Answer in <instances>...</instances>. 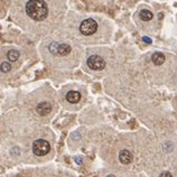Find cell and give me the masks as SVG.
I'll list each match as a JSON object with an SVG mask.
<instances>
[{"mask_svg":"<svg viewBox=\"0 0 177 177\" xmlns=\"http://www.w3.org/2000/svg\"><path fill=\"white\" fill-rule=\"evenodd\" d=\"M68 53H71V46L68 44H58V50H57V55L65 56Z\"/></svg>","mask_w":177,"mask_h":177,"instance_id":"9c48e42d","label":"cell"},{"mask_svg":"<svg viewBox=\"0 0 177 177\" xmlns=\"http://www.w3.org/2000/svg\"><path fill=\"white\" fill-rule=\"evenodd\" d=\"M151 61L155 65H163L166 61V57L163 53H159V52H156L151 55Z\"/></svg>","mask_w":177,"mask_h":177,"instance_id":"ba28073f","label":"cell"},{"mask_svg":"<svg viewBox=\"0 0 177 177\" xmlns=\"http://www.w3.org/2000/svg\"><path fill=\"white\" fill-rule=\"evenodd\" d=\"M139 16L140 18H141V20H143V22H149V20H151L154 18V14L148 9H143L140 11Z\"/></svg>","mask_w":177,"mask_h":177,"instance_id":"30bf717a","label":"cell"},{"mask_svg":"<svg viewBox=\"0 0 177 177\" xmlns=\"http://www.w3.org/2000/svg\"><path fill=\"white\" fill-rule=\"evenodd\" d=\"M98 30V22L92 18H87L81 22L80 25V31L83 35H93Z\"/></svg>","mask_w":177,"mask_h":177,"instance_id":"3957f363","label":"cell"},{"mask_svg":"<svg viewBox=\"0 0 177 177\" xmlns=\"http://www.w3.org/2000/svg\"><path fill=\"white\" fill-rule=\"evenodd\" d=\"M66 100H67L70 103L75 104V103L80 102L81 94H80V92H78V91H70V92H67V94H66Z\"/></svg>","mask_w":177,"mask_h":177,"instance_id":"52a82bcc","label":"cell"},{"mask_svg":"<svg viewBox=\"0 0 177 177\" xmlns=\"http://www.w3.org/2000/svg\"><path fill=\"white\" fill-rule=\"evenodd\" d=\"M50 151V145L47 140L38 139L33 143V152L38 157L47 155Z\"/></svg>","mask_w":177,"mask_h":177,"instance_id":"7a4b0ae2","label":"cell"},{"mask_svg":"<svg viewBox=\"0 0 177 177\" xmlns=\"http://www.w3.org/2000/svg\"><path fill=\"white\" fill-rule=\"evenodd\" d=\"M48 50H50V52L52 54H55V55H57V50H58V43H56V42H54V43H52L50 45V47H48Z\"/></svg>","mask_w":177,"mask_h":177,"instance_id":"7c38bea8","label":"cell"},{"mask_svg":"<svg viewBox=\"0 0 177 177\" xmlns=\"http://www.w3.org/2000/svg\"><path fill=\"white\" fill-rule=\"evenodd\" d=\"M87 65L89 67L92 68V70H95V71H100V70H103L106 67V62L104 59L99 55H92L87 58Z\"/></svg>","mask_w":177,"mask_h":177,"instance_id":"277c9868","label":"cell"},{"mask_svg":"<svg viewBox=\"0 0 177 177\" xmlns=\"http://www.w3.org/2000/svg\"><path fill=\"white\" fill-rule=\"evenodd\" d=\"M107 177H115V175H108Z\"/></svg>","mask_w":177,"mask_h":177,"instance_id":"e0dca14e","label":"cell"},{"mask_svg":"<svg viewBox=\"0 0 177 177\" xmlns=\"http://www.w3.org/2000/svg\"><path fill=\"white\" fill-rule=\"evenodd\" d=\"M132 159H134V156H132L131 151H129L128 149H123L119 152V160H120L121 164L123 165L130 164L132 162Z\"/></svg>","mask_w":177,"mask_h":177,"instance_id":"5b68a950","label":"cell"},{"mask_svg":"<svg viewBox=\"0 0 177 177\" xmlns=\"http://www.w3.org/2000/svg\"><path fill=\"white\" fill-rule=\"evenodd\" d=\"M143 41L145 42V43L151 44V39H150L149 37H146V36H145V37H143Z\"/></svg>","mask_w":177,"mask_h":177,"instance_id":"2e32d148","label":"cell"},{"mask_svg":"<svg viewBox=\"0 0 177 177\" xmlns=\"http://www.w3.org/2000/svg\"><path fill=\"white\" fill-rule=\"evenodd\" d=\"M0 68H1V71H2L3 73H7V72H9L10 70H11V65H10V63L8 62H3L1 63Z\"/></svg>","mask_w":177,"mask_h":177,"instance_id":"4fadbf2b","label":"cell"},{"mask_svg":"<svg viewBox=\"0 0 177 177\" xmlns=\"http://www.w3.org/2000/svg\"><path fill=\"white\" fill-rule=\"evenodd\" d=\"M52 111V106L48 102H41L36 107V112L39 115H47Z\"/></svg>","mask_w":177,"mask_h":177,"instance_id":"8992f818","label":"cell"},{"mask_svg":"<svg viewBox=\"0 0 177 177\" xmlns=\"http://www.w3.org/2000/svg\"><path fill=\"white\" fill-rule=\"evenodd\" d=\"M26 14L36 22H42L48 15V8L44 0H29L26 3Z\"/></svg>","mask_w":177,"mask_h":177,"instance_id":"6da1fadb","label":"cell"},{"mask_svg":"<svg viewBox=\"0 0 177 177\" xmlns=\"http://www.w3.org/2000/svg\"><path fill=\"white\" fill-rule=\"evenodd\" d=\"M7 57H8V61H9V62H16V61L19 58V52L16 50H9L8 54H7Z\"/></svg>","mask_w":177,"mask_h":177,"instance_id":"8fae6325","label":"cell"},{"mask_svg":"<svg viewBox=\"0 0 177 177\" xmlns=\"http://www.w3.org/2000/svg\"><path fill=\"white\" fill-rule=\"evenodd\" d=\"M159 177H173V175L169 171H163L162 174L159 175Z\"/></svg>","mask_w":177,"mask_h":177,"instance_id":"5bb4252c","label":"cell"},{"mask_svg":"<svg viewBox=\"0 0 177 177\" xmlns=\"http://www.w3.org/2000/svg\"><path fill=\"white\" fill-rule=\"evenodd\" d=\"M75 162H76V164L78 165H81L82 163H83V159H82V157H75Z\"/></svg>","mask_w":177,"mask_h":177,"instance_id":"9a60e30c","label":"cell"}]
</instances>
